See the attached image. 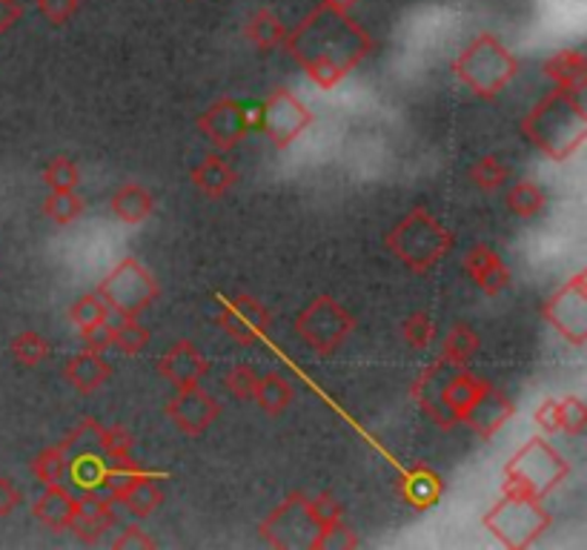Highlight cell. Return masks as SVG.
Wrapping results in <instances>:
<instances>
[{
	"label": "cell",
	"mask_w": 587,
	"mask_h": 550,
	"mask_svg": "<svg viewBox=\"0 0 587 550\" xmlns=\"http://www.w3.org/2000/svg\"><path fill=\"white\" fill-rule=\"evenodd\" d=\"M109 304L103 302L98 293H86L81 295V298H75L70 307V321L72 327H75L77 333L86 335L93 333V330H98V327H103L109 321Z\"/></svg>",
	"instance_id": "obj_31"
},
{
	"label": "cell",
	"mask_w": 587,
	"mask_h": 550,
	"mask_svg": "<svg viewBox=\"0 0 587 550\" xmlns=\"http://www.w3.org/2000/svg\"><path fill=\"white\" fill-rule=\"evenodd\" d=\"M358 539L353 536V530H350L344 522H339V525L327 527V530H321L316 539V548L313 550H339V548H356Z\"/></svg>",
	"instance_id": "obj_44"
},
{
	"label": "cell",
	"mask_w": 587,
	"mask_h": 550,
	"mask_svg": "<svg viewBox=\"0 0 587 550\" xmlns=\"http://www.w3.org/2000/svg\"><path fill=\"white\" fill-rule=\"evenodd\" d=\"M453 72L470 93L490 101L516 78L518 63L493 35H481L479 40H473L470 47L458 54L456 63H453Z\"/></svg>",
	"instance_id": "obj_5"
},
{
	"label": "cell",
	"mask_w": 587,
	"mask_h": 550,
	"mask_svg": "<svg viewBox=\"0 0 587 550\" xmlns=\"http://www.w3.org/2000/svg\"><path fill=\"white\" fill-rule=\"evenodd\" d=\"M118 525L115 502L101 493H81L77 497V511L72 520V534L84 545L103 542V536Z\"/></svg>",
	"instance_id": "obj_16"
},
{
	"label": "cell",
	"mask_w": 587,
	"mask_h": 550,
	"mask_svg": "<svg viewBox=\"0 0 587 550\" xmlns=\"http://www.w3.org/2000/svg\"><path fill=\"white\" fill-rule=\"evenodd\" d=\"M571 465L564 462L548 439L534 436L530 442L513 453V459L504 465L502 473V493H513V497L527 499H545L567 479Z\"/></svg>",
	"instance_id": "obj_4"
},
{
	"label": "cell",
	"mask_w": 587,
	"mask_h": 550,
	"mask_svg": "<svg viewBox=\"0 0 587 550\" xmlns=\"http://www.w3.org/2000/svg\"><path fill=\"white\" fill-rule=\"evenodd\" d=\"M525 138L550 161H567L587 138L585 89H557L545 95L522 121Z\"/></svg>",
	"instance_id": "obj_2"
},
{
	"label": "cell",
	"mask_w": 587,
	"mask_h": 550,
	"mask_svg": "<svg viewBox=\"0 0 587 550\" xmlns=\"http://www.w3.org/2000/svg\"><path fill=\"white\" fill-rule=\"evenodd\" d=\"M353 3H356V0H327V7H332V9H335V12H339V9L353 7Z\"/></svg>",
	"instance_id": "obj_49"
},
{
	"label": "cell",
	"mask_w": 587,
	"mask_h": 550,
	"mask_svg": "<svg viewBox=\"0 0 587 550\" xmlns=\"http://www.w3.org/2000/svg\"><path fill=\"white\" fill-rule=\"evenodd\" d=\"M135 436L126 427H107L103 430V456L107 459H126L132 456Z\"/></svg>",
	"instance_id": "obj_43"
},
{
	"label": "cell",
	"mask_w": 587,
	"mask_h": 550,
	"mask_svg": "<svg viewBox=\"0 0 587 550\" xmlns=\"http://www.w3.org/2000/svg\"><path fill=\"white\" fill-rule=\"evenodd\" d=\"M479 353V333L470 325L450 327V333L441 341V356L448 365L467 367L473 356Z\"/></svg>",
	"instance_id": "obj_30"
},
{
	"label": "cell",
	"mask_w": 587,
	"mask_h": 550,
	"mask_svg": "<svg viewBox=\"0 0 587 550\" xmlns=\"http://www.w3.org/2000/svg\"><path fill=\"white\" fill-rule=\"evenodd\" d=\"M98 295L109 304V310L118 313V316L138 318L161 295V288L138 258L126 256L98 284Z\"/></svg>",
	"instance_id": "obj_8"
},
{
	"label": "cell",
	"mask_w": 587,
	"mask_h": 550,
	"mask_svg": "<svg viewBox=\"0 0 587 550\" xmlns=\"http://www.w3.org/2000/svg\"><path fill=\"white\" fill-rule=\"evenodd\" d=\"M402 339L409 350H427L436 341V321L430 313L418 310L402 321Z\"/></svg>",
	"instance_id": "obj_39"
},
{
	"label": "cell",
	"mask_w": 587,
	"mask_h": 550,
	"mask_svg": "<svg viewBox=\"0 0 587 550\" xmlns=\"http://www.w3.org/2000/svg\"><path fill=\"white\" fill-rule=\"evenodd\" d=\"M247 32H249V40H253V44L261 49L279 47L281 38H284V29H281V24L270 15V12H261V15H256V21L249 24Z\"/></svg>",
	"instance_id": "obj_42"
},
{
	"label": "cell",
	"mask_w": 587,
	"mask_h": 550,
	"mask_svg": "<svg viewBox=\"0 0 587 550\" xmlns=\"http://www.w3.org/2000/svg\"><path fill=\"white\" fill-rule=\"evenodd\" d=\"M84 210L86 201L77 190H70V193H49V198L44 201V212H47L58 227L75 224L77 218L84 216Z\"/></svg>",
	"instance_id": "obj_37"
},
{
	"label": "cell",
	"mask_w": 587,
	"mask_h": 550,
	"mask_svg": "<svg viewBox=\"0 0 587 550\" xmlns=\"http://www.w3.org/2000/svg\"><path fill=\"white\" fill-rule=\"evenodd\" d=\"M109 207H112V216L121 221V224H144L155 210V195L149 193L144 184H121L109 198Z\"/></svg>",
	"instance_id": "obj_25"
},
{
	"label": "cell",
	"mask_w": 587,
	"mask_h": 550,
	"mask_svg": "<svg viewBox=\"0 0 587 550\" xmlns=\"http://www.w3.org/2000/svg\"><path fill=\"white\" fill-rule=\"evenodd\" d=\"M270 310L247 293L227 298L224 307L218 310V327H221L232 341H239L241 347H253L256 341H261L264 335H267V330H270Z\"/></svg>",
	"instance_id": "obj_13"
},
{
	"label": "cell",
	"mask_w": 587,
	"mask_h": 550,
	"mask_svg": "<svg viewBox=\"0 0 587 550\" xmlns=\"http://www.w3.org/2000/svg\"><path fill=\"white\" fill-rule=\"evenodd\" d=\"M513 413H516V404H513L511 395L502 393V390H496L493 384H490V388L476 399V404H473L470 411L464 413L462 425L470 427L479 439L490 442V439L513 419Z\"/></svg>",
	"instance_id": "obj_18"
},
{
	"label": "cell",
	"mask_w": 587,
	"mask_h": 550,
	"mask_svg": "<svg viewBox=\"0 0 587 550\" xmlns=\"http://www.w3.org/2000/svg\"><path fill=\"white\" fill-rule=\"evenodd\" d=\"M258 372L253 365H235L230 367V372L224 376V388L227 393H232L239 402H247L253 399V390H256Z\"/></svg>",
	"instance_id": "obj_41"
},
{
	"label": "cell",
	"mask_w": 587,
	"mask_h": 550,
	"mask_svg": "<svg viewBox=\"0 0 587 550\" xmlns=\"http://www.w3.org/2000/svg\"><path fill=\"white\" fill-rule=\"evenodd\" d=\"M9 353H12V358H15L21 367H38L47 362L52 347H49V341L40 333H35V330H24V333H17L15 339H12Z\"/></svg>",
	"instance_id": "obj_36"
},
{
	"label": "cell",
	"mask_w": 587,
	"mask_h": 550,
	"mask_svg": "<svg viewBox=\"0 0 587 550\" xmlns=\"http://www.w3.org/2000/svg\"><path fill=\"white\" fill-rule=\"evenodd\" d=\"M167 416L184 436H201L221 416V402L201 384H186L175 388V395L167 404Z\"/></svg>",
	"instance_id": "obj_14"
},
{
	"label": "cell",
	"mask_w": 587,
	"mask_h": 550,
	"mask_svg": "<svg viewBox=\"0 0 587 550\" xmlns=\"http://www.w3.org/2000/svg\"><path fill=\"white\" fill-rule=\"evenodd\" d=\"M545 72L557 84V89H585L587 63L582 52H562L557 58H550Z\"/></svg>",
	"instance_id": "obj_29"
},
{
	"label": "cell",
	"mask_w": 587,
	"mask_h": 550,
	"mask_svg": "<svg viewBox=\"0 0 587 550\" xmlns=\"http://www.w3.org/2000/svg\"><path fill=\"white\" fill-rule=\"evenodd\" d=\"M286 49L318 89H332L370 54V38L339 12H316L286 40Z\"/></svg>",
	"instance_id": "obj_1"
},
{
	"label": "cell",
	"mask_w": 587,
	"mask_h": 550,
	"mask_svg": "<svg viewBox=\"0 0 587 550\" xmlns=\"http://www.w3.org/2000/svg\"><path fill=\"white\" fill-rule=\"evenodd\" d=\"M109 335H112V347L121 350L124 356H138L149 344L147 327L130 316H118V321H109Z\"/></svg>",
	"instance_id": "obj_33"
},
{
	"label": "cell",
	"mask_w": 587,
	"mask_h": 550,
	"mask_svg": "<svg viewBox=\"0 0 587 550\" xmlns=\"http://www.w3.org/2000/svg\"><path fill=\"white\" fill-rule=\"evenodd\" d=\"M464 272L470 276L473 284L487 295H499L511 288V270L502 261V256L487 244H476L464 256Z\"/></svg>",
	"instance_id": "obj_19"
},
{
	"label": "cell",
	"mask_w": 587,
	"mask_h": 550,
	"mask_svg": "<svg viewBox=\"0 0 587 550\" xmlns=\"http://www.w3.org/2000/svg\"><path fill=\"white\" fill-rule=\"evenodd\" d=\"M112 376V367L103 358V353H95V350H81L77 356H72L63 367V379L70 381L77 393L93 395L103 388Z\"/></svg>",
	"instance_id": "obj_22"
},
{
	"label": "cell",
	"mask_w": 587,
	"mask_h": 550,
	"mask_svg": "<svg viewBox=\"0 0 587 550\" xmlns=\"http://www.w3.org/2000/svg\"><path fill=\"white\" fill-rule=\"evenodd\" d=\"M75 511L77 497L72 490L63 488V485H49V488H44V493L32 502V516L44 527L54 530V534L70 530L72 520H75Z\"/></svg>",
	"instance_id": "obj_21"
},
{
	"label": "cell",
	"mask_w": 587,
	"mask_h": 550,
	"mask_svg": "<svg viewBox=\"0 0 587 550\" xmlns=\"http://www.w3.org/2000/svg\"><path fill=\"white\" fill-rule=\"evenodd\" d=\"M550 522L553 520L541 508V499L513 497V493H504L485 516V527L490 530V536L511 550L530 548L539 542Z\"/></svg>",
	"instance_id": "obj_6"
},
{
	"label": "cell",
	"mask_w": 587,
	"mask_h": 550,
	"mask_svg": "<svg viewBox=\"0 0 587 550\" xmlns=\"http://www.w3.org/2000/svg\"><path fill=\"white\" fill-rule=\"evenodd\" d=\"M198 130L209 140V147L216 152H232L249 132V112L239 98H218L209 103L207 112L198 118Z\"/></svg>",
	"instance_id": "obj_12"
},
{
	"label": "cell",
	"mask_w": 587,
	"mask_h": 550,
	"mask_svg": "<svg viewBox=\"0 0 587 550\" xmlns=\"http://www.w3.org/2000/svg\"><path fill=\"white\" fill-rule=\"evenodd\" d=\"M158 372L172 388H186V384H201V379L209 372V362L193 341L179 339L172 341L170 350L158 358Z\"/></svg>",
	"instance_id": "obj_17"
},
{
	"label": "cell",
	"mask_w": 587,
	"mask_h": 550,
	"mask_svg": "<svg viewBox=\"0 0 587 550\" xmlns=\"http://www.w3.org/2000/svg\"><path fill=\"white\" fill-rule=\"evenodd\" d=\"M307 508H309V513H313V520H316L318 530H327V527L344 522V508H341L330 493L307 497Z\"/></svg>",
	"instance_id": "obj_40"
},
{
	"label": "cell",
	"mask_w": 587,
	"mask_h": 550,
	"mask_svg": "<svg viewBox=\"0 0 587 550\" xmlns=\"http://www.w3.org/2000/svg\"><path fill=\"white\" fill-rule=\"evenodd\" d=\"M453 370H458V367L448 365L444 358H436L433 365L418 372V379L413 381V388H409L413 402H416L427 419L439 425L441 430H453V427H456V419H453L448 407L441 404V393H444V384H448V379L453 376Z\"/></svg>",
	"instance_id": "obj_15"
},
{
	"label": "cell",
	"mask_w": 587,
	"mask_h": 550,
	"mask_svg": "<svg viewBox=\"0 0 587 550\" xmlns=\"http://www.w3.org/2000/svg\"><path fill=\"white\" fill-rule=\"evenodd\" d=\"M66 473H70V459H66L61 444L40 450L38 456L32 459V476H35L44 488H49V485H63Z\"/></svg>",
	"instance_id": "obj_34"
},
{
	"label": "cell",
	"mask_w": 587,
	"mask_h": 550,
	"mask_svg": "<svg viewBox=\"0 0 587 550\" xmlns=\"http://www.w3.org/2000/svg\"><path fill=\"white\" fill-rule=\"evenodd\" d=\"M399 490H402L404 502L413 504L416 511H427L441 499L439 473L425 465H413L409 470L402 473Z\"/></svg>",
	"instance_id": "obj_26"
},
{
	"label": "cell",
	"mask_w": 587,
	"mask_h": 550,
	"mask_svg": "<svg viewBox=\"0 0 587 550\" xmlns=\"http://www.w3.org/2000/svg\"><path fill=\"white\" fill-rule=\"evenodd\" d=\"M313 121H316V115L290 89H276L258 115V126L267 132V138L272 140L276 149L293 147L295 140L313 126Z\"/></svg>",
	"instance_id": "obj_11"
},
{
	"label": "cell",
	"mask_w": 587,
	"mask_h": 550,
	"mask_svg": "<svg viewBox=\"0 0 587 550\" xmlns=\"http://www.w3.org/2000/svg\"><path fill=\"white\" fill-rule=\"evenodd\" d=\"M253 402L261 407L267 416H281V413L293 404V388L281 372H258L256 390H253Z\"/></svg>",
	"instance_id": "obj_28"
},
{
	"label": "cell",
	"mask_w": 587,
	"mask_h": 550,
	"mask_svg": "<svg viewBox=\"0 0 587 550\" xmlns=\"http://www.w3.org/2000/svg\"><path fill=\"white\" fill-rule=\"evenodd\" d=\"M541 318L548 321L571 347H585L587 341V276L576 272L564 288L541 304Z\"/></svg>",
	"instance_id": "obj_10"
},
{
	"label": "cell",
	"mask_w": 587,
	"mask_h": 550,
	"mask_svg": "<svg viewBox=\"0 0 587 550\" xmlns=\"http://www.w3.org/2000/svg\"><path fill=\"white\" fill-rule=\"evenodd\" d=\"M44 184L49 186V193H70V190H77L81 186V170L72 158L61 156L52 158L44 170Z\"/></svg>",
	"instance_id": "obj_38"
},
{
	"label": "cell",
	"mask_w": 587,
	"mask_h": 550,
	"mask_svg": "<svg viewBox=\"0 0 587 550\" xmlns=\"http://www.w3.org/2000/svg\"><path fill=\"white\" fill-rule=\"evenodd\" d=\"M75 7H77V0H40L44 15L52 17L54 24H63V21L75 12Z\"/></svg>",
	"instance_id": "obj_47"
},
{
	"label": "cell",
	"mask_w": 587,
	"mask_h": 550,
	"mask_svg": "<svg viewBox=\"0 0 587 550\" xmlns=\"http://www.w3.org/2000/svg\"><path fill=\"white\" fill-rule=\"evenodd\" d=\"M318 525L307 508V493L295 490L261 522V539L270 548H316Z\"/></svg>",
	"instance_id": "obj_9"
},
{
	"label": "cell",
	"mask_w": 587,
	"mask_h": 550,
	"mask_svg": "<svg viewBox=\"0 0 587 550\" xmlns=\"http://www.w3.org/2000/svg\"><path fill=\"white\" fill-rule=\"evenodd\" d=\"M356 330V318L332 295H316L313 302L295 316V333L318 356H332L344 347V341Z\"/></svg>",
	"instance_id": "obj_7"
},
{
	"label": "cell",
	"mask_w": 587,
	"mask_h": 550,
	"mask_svg": "<svg viewBox=\"0 0 587 550\" xmlns=\"http://www.w3.org/2000/svg\"><path fill=\"white\" fill-rule=\"evenodd\" d=\"M21 502H24V497H21V490L15 488V481L0 476V520L12 516V513L21 508Z\"/></svg>",
	"instance_id": "obj_46"
},
{
	"label": "cell",
	"mask_w": 587,
	"mask_h": 550,
	"mask_svg": "<svg viewBox=\"0 0 587 550\" xmlns=\"http://www.w3.org/2000/svg\"><path fill=\"white\" fill-rule=\"evenodd\" d=\"M536 425L545 433H567L582 436L587 427V407L579 395H564V399H548L536 407Z\"/></svg>",
	"instance_id": "obj_20"
},
{
	"label": "cell",
	"mask_w": 587,
	"mask_h": 550,
	"mask_svg": "<svg viewBox=\"0 0 587 550\" xmlns=\"http://www.w3.org/2000/svg\"><path fill=\"white\" fill-rule=\"evenodd\" d=\"M21 17V3L17 0H0V32L12 29Z\"/></svg>",
	"instance_id": "obj_48"
},
{
	"label": "cell",
	"mask_w": 587,
	"mask_h": 550,
	"mask_svg": "<svg viewBox=\"0 0 587 550\" xmlns=\"http://www.w3.org/2000/svg\"><path fill=\"white\" fill-rule=\"evenodd\" d=\"M189 181L207 198H224L239 181V172L227 161L224 152H209L201 163H195L193 172H189Z\"/></svg>",
	"instance_id": "obj_23"
},
{
	"label": "cell",
	"mask_w": 587,
	"mask_h": 550,
	"mask_svg": "<svg viewBox=\"0 0 587 550\" xmlns=\"http://www.w3.org/2000/svg\"><path fill=\"white\" fill-rule=\"evenodd\" d=\"M487 388H490V381L479 379V376H473L470 370L458 367V370H453L448 384H444L441 404L448 407V413L456 419V425H462L464 413L470 411L473 404H476V399H479Z\"/></svg>",
	"instance_id": "obj_24"
},
{
	"label": "cell",
	"mask_w": 587,
	"mask_h": 550,
	"mask_svg": "<svg viewBox=\"0 0 587 550\" xmlns=\"http://www.w3.org/2000/svg\"><path fill=\"white\" fill-rule=\"evenodd\" d=\"M112 548H118V550H126V548H130V550H135V548L149 550V548H155V539L140 525H130V527H124V530H121V534H118L115 539H112Z\"/></svg>",
	"instance_id": "obj_45"
},
{
	"label": "cell",
	"mask_w": 587,
	"mask_h": 550,
	"mask_svg": "<svg viewBox=\"0 0 587 550\" xmlns=\"http://www.w3.org/2000/svg\"><path fill=\"white\" fill-rule=\"evenodd\" d=\"M467 179H470V184L479 190V193H496V190H502L504 184H507V179H511V167L502 161V158L496 156H485L479 158V161L473 163L470 172H467Z\"/></svg>",
	"instance_id": "obj_35"
},
{
	"label": "cell",
	"mask_w": 587,
	"mask_h": 550,
	"mask_svg": "<svg viewBox=\"0 0 587 550\" xmlns=\"http://www.w3.org/2000/svg\"><path fill=\"white\" fill-rule=\"evenodd\" d=\"M161 502L163 493L161 488H158V481H155V473H147V476H140L138 481H132L130 488L115 499V504L126 508L130 516H135V520H147V516H152V513L161 508Z\"/></svg>",
	"instance_id": "obj_27"
},
{
	"label": "cell",
	"mask_w": 587,
	"mask_h": 550,
	"mask_svg": "<svg viewBox=\"0 0 587 550\" xmlns=\"http://www.w3.org/2000/svg\"><path fill=\"white\" fill-rule=\"evenodd\" d=\"M507 207H511V212L516 218L530 221V218L545 212V207H548V195H545V190H541L536 181L522 179L511 186V193H507Z\"/></svg>",
	"instance_id": "obj_32"
},
{
	"label": "cell",
	"mask_w": 587,
	"mask_h": 550,
	"mask_svg": "<svg viewBox=\"0 0 587 550\" xmlns=\"http://www.w3.org/2000/svg\"><path fill=\"white\" fill-rule=\"evenodd\" d=\"M384 247L399 264L413 272L433 270L441 258L453 249V235L444 230L433 212L413 207L399 224L384 235Z\"/></svg>",
	"instance_id": "obj_3"
}]
</instances>
